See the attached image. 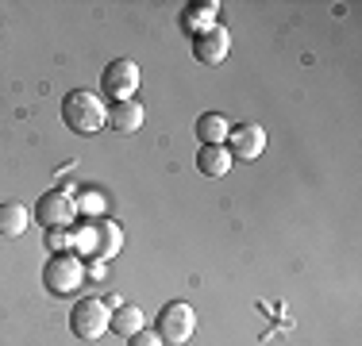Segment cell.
I'll return each instance as SVG.
<instances>
[{"mask_svg": "<svg viewBox=\"0 0 362 346\" xmlns=\"http://www.w3.org/2000/svg\"><path fill=\"white\" fill-rule=\"evenodd\" d=\"M47 250H54V254H74V227L47 231Z\"/></svg>", "mask_w": 362, "mask_h": 346, "instance_id": "cell-16", "label": "cell"}, {"mask_svg": "<svg viewBox=\"0 0 362 346\" xmlns=\"http://www.w3.org/2000/svg\"><path fill=\"white\" fill-rule=\"evenodd\" d=\"M197 138H201V146H223L228 143V131H231V124L220 116V112H204L201 119H197Z\"/></svg>", "mask_w": 362, "mask_h": 346, "instance_id": "cell-12", "label": "cell"}, {"mask_svg": "<svg viewBox=\"0 0 362 346\" xmlns=\"http://www.w3.org/2000/svg\"><path fill=\"white\" fill-rule=\"evenodd\" d=\"M28 227H31V212H28V208L16 204V201L0 204V235H4V239H20Z\"/></svg>", "mask_w": 362, "mask_h": 346, "instance_id": "cell-13", "label": "cell"}, {"mask_svg": "<svg viewBox=\"0 0 362 346\" xmlns=\"http://www.w3.org/2000/svg\"><path fill=\"white\" fill-rule=\"evenodd\" d=\"M235 162H231L228 146H201L197 150V169L204 173V177H223Z\"/></svg>", "mask_w": 362, "mask_h": 346, "instance_id": "cell-14", "label": "cell"}, {"mask_svg": "<svg viewBox=\"0 0 362 346\" xmlns=\"http://www.w3.org/2000/svg\"><path fill=\"white\" fill-rule=\"evenodd\" d=\"M62 124L70 127L74 135L89 138L97 135L100 127L108 124V104L97 97L93 89H74L62 97Z\"/></svg>", "mask_w": 362, "mask_h": 346, "instance_id": "cell-1", "label": "cell"}, {"mask_svg": "<svg viewBox=\"0 0 362 346\" xmlns=\"http://www.w3.org/2000/svg\"><path fill=\"white\" fill-rule=\"evenodd\" d=\"M127 346H162V339L151 331V327H143V331H135L132 339H127Z\"/></svg>", "mask_w": 362, "mask_h": 346, "instance_id": "cell-18", "label": "cell"}, {"mask_svg": "<svg viewBox=\"0 0 362 346\" xmlns=\"http://www.w3.org/2000/svg\"><path fill=\"white\" fill-rule=\"evenodd\" d=\"M35 223L47 231H62V227H74L77 220V204H74V193L70 189H50L35 201Z\"/></svg>", "mask_w": 362, "mask_h": 346, "instance_id": "cell-6", "label": "cell"}, {"mask_svg": "<svg viewBox=\"0 0 362 346\" xmlns=\"http://www.w3.org/2000/svg\"><path fill=\"white\" fill-rule=\"evenodd\" d=\"M74 204H77V212H89V215H93V212H100V208H105V201H100L97 193L81 196V201H74Z\"/></svg>", "mask_w": 362, "mask_h": 346, "instance_id": "cell-19", "label": "cell"}, {"mask_svg": "<svg viewBox=\"0 0 362 346\" xmlns=\"http://www.w3.org/2000/svg\"><path fill=\"white\" fill-rule=\"evenodd\" d=\"M216 16H220V0H193V4L185 8V16H181V28L189 35H197V31L212 28Z\"/></svg>", "mask_w": 362, "mask_h": 346, "instance_id": "cell-11", "label": "cell"}, {"mask_svg": "<svg viewBox=\"0 0 362 346\" xmlns=\"http://www.w3.org/2000/svg\"><path fill=\"white\" fill-rule=\"evenodd\" d=\"M108 327H112V308L105 304V300L85 297V300H77V304H74V311H70V331H74L81 342L105 339Z\"/></svg>", "mask_w": 362, "mask_h": 346, "instance_id": "cell-3", "label": "cell"}, {"mask_svg": "<svg viewBox=\"0 0 362 346\" xmlns=\"http://www.w3.org/2000/svg\"><path fill=\"white\" fill-rule=\"evenodd\" d=\"M143 327H146V316H143L139 304H119L116 311H112V327H108V331H116L119 339H132L135 331H143Z\"/></svg>", "mask_w": 362, "mask_h": 346, "instance_id": "cell-15", "label": "cell"}, {"mask_svg": "<svg viewBox=\"0 0 362 346\" xmlns=\"http://www.w3.org/2000/svg\"><path fill=\"white\" fill-rule=\"evenodd\" d=\"M197 331V311L185 304V300H174L158 311L154 319V335L162 339V346H185Z\"/></svg>", "mask_w": 362, "mask_h": 346, "instance_id": "cell-4", "label": "cell"}, {"mask_svg": "<svg viewBox=\"0 0 362 346\" xmlns=\"http://www.w3.org/2000/svg\"><path fill=\"white\" fill-rule=\"evenodd\" d=\"M228 54H231V31L223 23H212V28L193 35V58L201 66H220Z\"/></svg>", "mask_w": 362, "mask_h": 346, "instance_id": "cell-8", "label": "cell"}, {"mask_svg": "<svg viewBox=\"0 0 362 346\" xmlns=\"http://www.w3.org/2000/svg\"><path fill=\"white\" fill-rule=\"evenodd\" d=\"M143 119H146V112L139 100H124V104H112L108 108V127L119 135H135L143 127Z\"/></svg>", "mask_w": 362, "mask_h": 346, "instance_id": "cell-10", "label": "cell"}, {"mask_svg": "<svg viewBox=\"0 0 362 346\" xmlns=\"http://www.w3.org/2000/svg\"><path fill=\"white\" fill-rule=\"evenodd\" d=\"M228 154L231 162H258L266 154V127L262 124H239L228 131Z\"/></svg>", "mask_w": 362, "mask_h": 346, "instance_id": "cell-7", "label": "cell"}, {"mask_svg": "<svg viewBox=\"0 0 362 346\" xmlns=\"http://www.w3.org/2000/svg\"><path fill=\"white\" fill-rule=\"evenodd\" d=\"M74 250H77V254H93V250H97V235H93V223H85L81 231H74Z\"/></svg>", "mask_w": 362, "mask_h": 346, "instance_id": "cell-17", "label": "cell"}, {"mask_svg": "<svg viewBox=\"0 0 362 346\" xmlns=\"http://www.w3.org/2000/svg\"><path fill=\"white\" fill-rule=\"evenodd\" d=\"M139 81H143V73L132 58H116V62H108L100 69V93H105V100H112V104L135 100Z\"/></svg>", "mask_w": 362, "mask_h": 346, "instance_id": "cell-5", "label": "cell"}, {"mask_svg": "<svg viewBox=\"0 0 362 346\" xmlns=\"http://www.w3.org/2000/svg\"><path fill=\"white\" fill-rule=\"evenodd\" d=\"M42 285L50 297H70L85 285V262L77 254H50L42 266Z\"/></svg>", "mask_w": 362, "mask_h": 346, "instance_id": "cell-2", "label": "cell"}, {"mask_svg": "<svg viewBox=\"0 0 362 346\" xmlns=\"http://www.w3.org/2000/svg\"><path fill=\"white\" fill-rule=\"evenodd\" d=\"M93 235H97V250L93 254L100 258V262H112V258L124 250V231H119V223H112V220H93Z\"/></svg>", "mask_w": 362, "mask_h": 346, "instance_id": "cell-9", "label": "cell"}]
</instances>
